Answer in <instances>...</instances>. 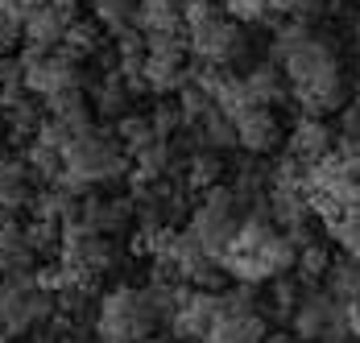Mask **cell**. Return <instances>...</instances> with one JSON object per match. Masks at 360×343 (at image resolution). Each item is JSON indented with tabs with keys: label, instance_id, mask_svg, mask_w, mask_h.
Masks as SVG:
<instances>
[{
	"label": "cell",
	"instance_id": "6da1fadb",
	"mask_svg": "<svg viewBox=\"0 0 360 343\" xmlns=\"http://www.w3.org/2000/svg\"><path fill=\"white\" fill-rule=\"evenodd\" d=\"M129 162L133 157L120 149L116 133H108V129H87L83 137H75L67 145V153H63V178L58 182H67V186H75L83 195L91 186L120 182L129 174Z\"/></svg>",
	"mask_w": 360,
	"mask_h": 343
},
{
	"label": "cell",
	"instance_id": "7a4b0ae2",
	"mask_svg": "<svg viewBox=\"0 0 360 343\" xmlns=\"http://www.w3.org/2000/svg\"><path fill=\"white\" fill-rule=\"evenodd\" d=\"M245 211H249V207L240 203V195H236L232 186L219 182V186H212V190H203V199L191 207V215H186V232L203 244L207 257H216L219 261V257L232 248V240H236Z\"/></svg>",
	"mask_w": 360,
	"mask_h": 343
},
{
	"label": "cell",
	"instance_id": "3957f363",
	"mask_svg": "<svg viewBox=\"0 0 360 343\" xmlns=\"http://www.w3.org/2000/svg\"><path fill=\"white\" fill-rule=\"evenodd\" d=\"M162 323L149 306L145 290L137 285H116L100 298L96 310V335L100 343H141L145 335H153Z\"/></svg>",
	"mask_w": 360,
	"mask_h": 343
},
{
	"label": "cell",
	"instance_id": "277c9868",
	"mask_svg": "<svg viewBox=\"0 0 360 343\" xmlns=\"http://www.w3.org/2000/svg\"><path fill=\"white\" fill-rule=\"evenodd\" d=\"M54 314H58V302H54V294H46L37 285L34 273H17L0 281V323L8 327L13 339L41 331Z\"/></svg>",
	"mask_w": 360,
	"mask_h": 343
},
{
	"label": "cell",
	"instance_id": "5b68a950",
	"mask_svg": "<svg viewBox=\"0 0 360 343\" xmlns=\"http://www.w3.org/2000/svg\"><path fill=\"white\" fill-rule=\"evenodd\" d=\"M21 83L25 91L37 96V100H50L67 87H83V70H79V58H71L67 50H37V46H25L21 50Z\"/></svg>",
	"mask_w": 360,
	"mask_h": 343
},
{
	"label": "cell",
	"instance_id": "8992f818",
	"mask_svg": "<svg viewBox=\"0 0 360 343\" xmlns=\"http://www.w3.org/2000/svg\"><path fill=\"white\" fill-rule=\"evenodd\" d=\"M186 41H191L195 63H207V67H236L249 54V34L228 13H216L212 21L186 30Z\"/></svg>",
	"mask_w": 360,
	"mask_h": 343
},
{
	"label": "cell",
	"instance_id": "52a82bcc",
	"mask_svg": "<svg viewBox=\"0 0 360 343\" xmlns=\"http://www.w3.org/2000/svg\"><path fill=\"white\" fill-rule=\"evenodd\" d=\"M290 331L302 343H315V339H323V335H335V331L352 335L348 331V302H340L331 290H307L302 302L290 314Z\"/></svg>",
	"mask_w": 360,
	"mask_h": 343
},
{
	"label": "cell",
	"instance_id": "ba28073f",
	"mask_svg": "<svg viewBox=\"0 0 360 343\" xmlns=\"http://www.w3.org/2000/svg\"><path fill=\"white\" fill-rule=\"evenodd\" d=\"M290 91H294V100H298V108H302V116H319V120L335 116L344 103L352 100V96H348V83H344V70H340V63L323 67L319 75H311L307 83L290 87Z\"/></svg>",
	"mask_w": 360,
	"mask_h": 343
},
{
	"label": "cell",
	"instance_id": "9c48e42d",
	"mask_svg": "<svg viewBox=\"0 0 360 343\" xmlns=\"http://www.w3.org/2000/svg\"><path fill=\"white\" fill-rule=\"evenodd\" d=\"M219 318V294L216 290H186V298H182V306L174 310V318L166 323L170 327V335L179 343H203L207 339V331L216 327Z\"/></svg>",
	"mask_w": 360,
	"mask_h": 343
},
{
	"label": "cell",
	"instance_id": "30bf717a",
	"mask_svg": "<svg viewBox=\"0 0 360 343\" xmlns=\"http://www.w3.org/2000/svg\"><path fill=\"white\" fill-rule=\"evenodd\" d=\"M133 219H137V199H133V195H116V199L83 195V203H79V224H83L87 232H100V236H120V232H129Z\"/></svg>",
	"mask_w": 360,
	"mask_h": 343
},
{
	"label": "cell",
	"instance_id": "8fae6325",
	"mask_svg": "<svg viewBox=\"0 0 360 343\" xmlns=\"http://www.w3.org/2000/svg\"><path fill=\"white\" fill-rule=\"evenodd\" d=\"M236 145L252 153V157H265L282 145V120H278V108H265V103H249L240 116H236Z\"/></svg>",
	"mask_w": 360,
	"mask_h": 343
},
{
	"label": "cell",
	"instance_id": "7c38bea8",
	"mask_svg": "<svg viewBox=\"0 0 360 343\" xmlns=\"http://www.w3.org/2000/svg\"><path fill=\"white\" fill-rule=\"evenodd\" d=\"M331 149H335V137H331L327 120H319V116H298L294 120V129L286 137L290 157H298L302 166H315V162H323Z\"/></svg>",
	"mask_w": 360,
	"mask_h": 343
},
{
	"label": "cell",
	"instance_id": "4fadbf2b",
	"mask_svg": "<svg viewBox=\"0 0 360 343\" xmlns=\"http://www.w3.org/2000/svg\"><path fill=\"white\" fill-rule=\"evenodd\" d=\"M331 63H340V54H335V46H327L323 37H302L294 50H290L286 58L278 63V67L286 70V83L290 87H298V83H307L311 75H319L323 67H331Z\"/></svg>",
	"mask_w": 360,
	"mask_h": 343
},
{
	"label": "cell",
	"instance_id": "5bb4252c",
	"mask_svg": "<svg viewBox=\"0 0 360 343\" xmlns=\"http://www.w3.org/2000/svg\"><path fill=\"white\" fill-rule=\"evenodd\" d=\"M41 103H46V116L63 120L75 137H83L87 129H96V103H91V96L83 87H67V91H58V96H50V100H41Z\"/></svg>",
	"mask_w": 360,
	"mask_h": 343
},
{
	"label": "cell",
	"instance_id": "9a60e30c",
	"mask_svg": "<svg viewBox=\"0 0 360 343\" xmlns=\"http://www.w3.org/2000/svg\"><path fill=\"white\" fill-rule=\"evenodd\" d=\"M75 17L71 13H63V8H54L50 0L25 17V25H21V37H25V46H37V50H58L63 46V37H67V25H71Z\"/></svg>",
	"mask_w": 360,
	"mask_h": 343
},
{
	"label": "cell",
	"instance_id": "2e32d148",
	"mask_svg": "<svg viewBox=\"0 0 360 343\" xmlns=\"http://www.w3.org/2000/svg\"><path fill=\"white\" fill-rule=\"evenodd\" d=\"M265 339H269V318L261 310H252V314H219L203 343H265Z\"/></svg>",
	"mask_w": 360,
	"mask_h": 343
},
{
	"label": "cell",
	"instance_id": "e0dca14e",
	"mask_svg": "<svg viewBox=\"0 0 360 343\" xmlns=\"http://www.w3.org/2000/svg\"><path fill=\"white\" fill-rule=\"evenodd\" d=\"M37 199V182L30 166L17 157L8 170H0V215H21V211H30Z\"/></svg>",
	"mask_w": 360,
	"mask_h": 343
},
{
	"label": "cell",
	"instance_id": "ac0fdd59",
	"mask_svg": "<svg viewBox=\"0 0 360 343\" xmlns=\"http://www.w3.org/2000/svg\"><path fill=\"white\" fill-rule=\"evenodd\" d=\"M245 87H249V100L252 103H265V108H278V103L290 100L286 70L278 67V63H269V58L245 70Z\"/></svg>",
	"mask_w": 360,
	"mask_h": 343
},
{
	"label": "cell",
	"instance_id": "d6986e66",
	"mask_svg": "<svg viewBox=\"0 0 360 343\" xmlns=\"http://www.w3.org/2000/svg\"><path fill=\"white\" fill-rule=\"evenodd\" d=\"M145 87L153 96H179L182 87L191 83V67L186 58H162V54H149L145 58V70H141Z\"/></svg>",
	"mask_w": 360,
	"mask_h": 343
},
{
	"label": "cell",
	"instance_id": "ffe728a7",
	"mask_svg": "<svg viewBox=\"0 0 360 343\" xmlns=\"http://www.w3.org/2000/svg\"><path fill=\"white\" fill-rule=\"evenodd\" d=\"M46 103L37 100V96H25L21 103H13V108H4L0 116H4V137H8V145H30V141H37V129H41V120H46V112H41Z\"/></svg>",
	"mask_w": 360,
	"mask_h": 343
},
{
	"label": "cell",
	"instance_id": "44dd1931",
	"mask_svg": "<svg viewBox=\"0 0 360 343\" xmlns=\"http://www.w3.org/2000/svg\"><path fill=\"white\" fill-rule=\"evenodd\" d=\"M224 174H228L224 153H216V149H191L186 162H182V186L203 195V190H212V186L224 182Z\"/></svg>",
	"mask_w": 360,
	"mask_h": 343
},
{
	"label": "cell",
	"instance_id": "7402d4cb",
	"mask_svg": "<svg viewBox=\"0 0 360 343\" xmlns=\"http://www.w3.org/2000/svg\"><path fill=\"white\" fill-rule=\"evenodd\" d=\"M91 103H96V116H104V120H120V116H129V103H133V87H129V79H124L120 70L100 75V83L91 87Z\"/></svg>",
	"mask_w": 360,
	"mask_h": 343
},
{
	"label": "cell",
	"instance_id": "603a6c76",
	"mask_svg": "<svg viewBox=\"0 0 360 343\" xmlns=\"http://www.w3.org/2000/svg\"><path fill=\"white\" fill-rule=\"evenodd\" d=\"M191 133V141H195V149H216V153H224V149H240L236 145V120L232 116H224L219 108H212L195 129H186Z\"/></svg>",
	"mask_w": 360,
	"mask_h": 343
},
{
	"label": "cell",
	"instance_id": "cb8c5ba5",
	"mask_svg": "<svg viewBox=\"0 0 360 343\" xmlns=\"http://www.w3.org/2000/svg\"><path fill=\"white\" fill-rule=\"evenodd\" d=\"M100 46H104V25H100L96 17H75L71 25H67V37H63L58 50H67L71 58L83 63V58H96Z\"/></svg>",
	"mask_w": 360,
	"mask_h": 343
},
{
	"label": "cell",
	"instance_id": "d4e9b609",
	"mask_svg": "<svg viewBox=\"0 0 360 343\" xmlns=\"http://www.w3.org/2000/svg\"><path fill=\"white\" fill-rule=\"evenodd\" d=\"M137 30L141 34L182 30V0H137Z\"/></svg>",
	"mask_w": 360,
	"mask_h": 343
},
{
	"label": "cell",
	"instance_id": "484cf974",
	"mask_svg": "<svg viewBox=\"0 0 360 343\" xmlns=\"http://www.w3.org/2000/svg\"><path fill=\"white\" fill-rule=\"evenodd\" d=\"M21 162L30 166L34 182H41V186H54V182L63 178V149H54V145H46V141H30V145L21 149Z\"/></svg>",
	"mask_w": 360,
	"mask_h": 343
},
{
	"label": "cell",
	"instance_id": "4316f807",
	"mask_svg": "<svg viewBox=\"0 0 360 343\" xmlns=\"http://www.w3.org/2000/svg\"><path fill=\"white\" fill-rule=\"evenodd\" d=\"M116 141H120V149L129 153V157H137L141 149H149L153 141H162L153 133V120H149V112H129V116H120L116 120Z\"/></svg>",
	"mask_w": 360,
	"mask_h": 343
},
{
	"label": "cell",
	"instance_id": "83f0119b",
	"mask_svg": "<svg viewBox=\"0 0 360 343\" xmlns=\"http://www.w3.org/2000/svg\"><path fill=\"white\" fill-rule=\"evenodd\" d=\"M91 13L112 37L137 30V0H91Z\"/></svg>",
	"mask_w": 360,
	"mask_h": 343
},
{
	"label": "cell",
	"instance_id": "f1b7e54d",
	"mask_svg": "<svg viewBox=\"0 0 360 343\" xmlns=\"http://www.w3.org/2000/svg\"><path fill=\"white\" fill-rule=\"evenodd\" d=\"M327 290L340 298V302H360V261L356 257H340V261H331V269H327Z\"/></svg>",
	"mask_w": 360,
	"mask_h": 343
},
{
	"label": "cell",
	"instance_id": "f546056e",
	"mask_svg": "<svg viewBox=\"0 0 360 343\" xmlns=\"http://www.w3.org/2000/svg\"><path fill=\"white\" fill-rule=\"evenodd\" d=\"M25 240H30V248H34L37 257H58V252H63V224L34 215V219L25 224Z\"/></svg>",
	"mask_w": 360,
	"mask_h": 343
},
{
	"label": "cell",
	"instance_id": "4dcf8cb0",
	"mask_svg": "<svg viewBox=\"0 0 360 343\" xmlns=\"http://www.w3.org/2000/svg\"><path fill=\"white\" fill-rule=\"evenodd\" d=\"M327 269H331V252H327V244H319V240L298 244V281L315 285V281H323L327 277Z\"/></svg>",
	"mask_w": 360,
	"mask_h": 343
},
{
	"label": "cell",
	"instance_id": "1f68e13d",
	"mask_svg": "<svg viewBox=\"0 0 360 343\" xmlns=\"http://www.w3.org/2000/svg\"><path fill=\"white\" fill-rule=\"evenodd\" d=\"M327 236L344 248V257H356L360 261V211H344L340 219H331Z\"/></svg>",
	"mask_w": 360,
	"mask_h": 343
},
{
	"label": "cell",
	"instance_id": "d6a6232c",
	"mask_svg": "<svg viewBox=\"0 0 360 343\" xmlns=\"http://www.w3.org/2000/svg\"><path fill=\"white\" fill-rule=\"evenodd\" d=\"M174 100H179V108H182V120H186V129H195V124H199V120H203V116H207V112L216 108V103H212V96H207V91H203V87H199L195 79H191V83L182 87Z\"/></svg>",
	"mask_w": 360,
	"mask_h": 343
},
{
	"label": "cell",
	"instance_id": "836d02e7",
	"mask_svg": "<svg viewBox=\"0 0 360 343\" xmlns=\"http://www.w3.org/2000/svg\"><path fill=\"white\" fill-rule=\"evenodd\" d=\"M149 120H153V133H158L162 141H174L182 129H186L179 100H158L153 103V112H149Z\"/></svg>",
	"mask_w": 360,
	"mask_h": 343
},
{
	"label": "cell",
	"instance_id": "e575fe53",
	"mask_svg": "<svg viewBox=\"0 0 360 343\" xmlns=\"http://www.w3.org/2000/svg\"><path fill=\"white\" fill-rule=\"evenodd\" d=\"M216 4L228 13V17H232V21H240V25H252V21H265V17H274L265 0H216Z\"/></svg>",
	"mask_w": 360,
	"mask_h": 343
},
{
	"label": "cell",
	"instance_id": "d590c367",
	"mask_svg": "<svg viewBox=\"0 0 360 343\" xmlns=\"http://www.w3.org/2000/svg\"><path fill=\"white\" fill-rule=\"evenodd\" d=\"M335 137H360V96H352L335 112Z\"/></svg>",
	"mask_w": 360,
	"mask_h": 343
},
{
	"label": "cell",
	"instance_id": "8d00e7d4",
	"mask_svg": "<svg viewBox=\"0 0 360 343\" xmlns=\"http://www.w3.org/2000/svg\"><path fill=\"white\" fill-rule=\"evenodd\" d=\"M17 37H21V21H13L8 13H0V58L17 46Z\"/></svg>",
	"mask_w": 360,
	"mask_h": 343
},
{
	"label": "cell",
	"instance_id": "74e56055",
	"mask_svg": "<svg viewBox=\"0 0 360 343\" xmlns=\"http://www.w3.org/2000/svg\"><path fill=\"white\" fill-rule=\"evenodd\" d=\"M265 4L274 17H294V8H298V0H265Z\"/></svg>",
	"mask_w": 360,
	"mask_h": 343
},
{
	"label": "cell",
	"instance_id": "f35d334b",
	"mask_svg": "<svg viewBox=\"0 0 360 343\" xmlns=\"http://www.w3.org/2000/svg\"><path fill=\"white\" fill-rule=\"evenodd\" d=\"M54 8H63V13H71V17H79V0H50Z\"/></svg>",
	"mask_w": 360,
	"mask_h": 343
},
{
	"label": "cell",
	"instance_id": "ab89813d",
	"mask_svg": "<svg viewBox=\"0 0 360 343\" xmlns=\"http://www.w3.org/2000/svg\"><path fill=\"white\" fill-rule=\"evenodd\" d=\"M265 343H302V339H298L294 331H282V335H269V339H265Z\"/></svg>",
	"mask_w": 360,
	"mask_h": 343
},
{
	"label": "cell",
	"instance_id": "60d3db41",
	"mask_svg": "<svg viewBox=\"0 0 360 343\" xmlns=\"http://www.w3.org/2000/svg\"><path fill=\"white\" fill-rule=\"evenodd\" d=\"M13 162H17V157H13V149H8V145H0V170H8Z\"/></svg>",
	"mask_w": 360,
	"mask_h": 343
},
{
	"label": "cell",
	"instance_id": "b9f144b4",
	"mask_svg": "<svg viewBox=\"0 0 360 343\" xmlns=\"http://www.w3.org/2000/svg\"><path fill=\"white\" fill-rule=\"evenodd\" d=\"M315 343H352V335H344V331H335V335H323V339H315Z\"/></svg>",
	"mask_w": 360,
	"mask_h": 343
},
{
	"label": "cell",
	"instance_id": "7bdbcfd3",
	"mask_svg": "<svg viewBox=\"0 0 360 343\" xmlns=\"http://www.w3.org/2000/svg\"><path fill=\"white\" fill-rule=\"evenodd\" d=\"M0 145H8V137H4V116H0Z\"/></svg>",
	"mask_w": 360,
	"mask_h": 343
},
{
	"label": "cell",
	"instance_id": "ee69618b",
	"mask_svg": "<svg viewBox=\"0 0 360 343\" xmlns=\"http://www.w3.org/2000/svg\"><path fill=\"white\" fill-rule=\"evenodd\" d=\"M356 70H360V58H356Z\"/></svg>",
	"mask_w": 360,
	"mask_h": 343
},
{
	"label": "cell",
	"instance_id": "f6af8a7d",
	"mask_svg": "<svg viewBox=\"0 0 360 343\" xmlns=\"http://www.w3.org/2000/svg\"><path fill=\"white\" fill-rule=\"evenodd\" d=\"M8 343H17V339H8Z\"/></svg>",
	"mask_w": 360,
	"mask_h": 343
},
{
	"label": "cell",
	"instance_id": "bcb514c9",
	"mask_svg": "<svg viewBox=\"0 0 360 343\" xmlns=\"http://www.w3.org/2000/svg\"><path fill=\"white\" fill-rule=\"evenodd\" d=\"M356 343H360V335H356Z\"/></svg>",
	"mask_w": 360,
	"mask_h": 343
}]
</instances>
